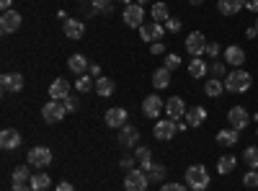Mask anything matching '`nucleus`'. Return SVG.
I'll list each match as a JSON object with an SVG mask.
<instances>
[{
    "instance_id": "1",
    "label": "nucleus",
    "mask_w": 258,
    "mask_h": 191,
    "mask_svg": "<svg viewBox=\"0 0 258 191\" xmlns=\"http://www.w3.org/2000/svg\"><path fill=\"white\" fill-rule=\"evenodd\" d=\"M250 86H253V75L245 70H232L225 75V91L230 93H245L250 91Z\"/></svg>"
},
{
    "instance_id": "2",
    "label": "nucleus",
    "mask_w": 258,
    "mask_h": 191,
    "mask_svg": "<svg viewBox=\"0 0 258 191\" xmlns=\"http://www.w3.org/2000/svg\"><path fill=\"white\" fill-rule=\"evenodd\" d=\"M209 171L204 165H191L188 171H186V186L194 188V191H204L209 186Z\"/></svg>"
},
{
    "instance_id": "3",
    "label": "nucleus",
    "mask_w": 258,
    "mask_h": 191,
    "mask_svg": "<svg viewBox=\"0 0 258 191\" xmlns=\"http://www.w3.org/2000/svg\"><path fill=\"white\" fill-rule=\"evenodd\" d=\"M147 186H150V176L142 171V168L126 171V178H124V188L126 191H147Z\"/></svg>"
},
{
    "instance_id": "4",
    "label": "nucleus",
    "mask_w": 258,
    "mask_h": 191,
    "mask_svg": "<svg viewBox=\"0 0 258 191\" xmlns=\"http://www.w3.org/2000/svg\"><path fill=\"white\" fill-rule=\"evenodd\" d=\"M121 18H124V24H126V26L140 29V26H145V8H142L140 3H129V6L124 8Z\"/></svg>"
},
{
    "instance_id": "5",
    "label": "nucleus",
    "mask_w": 258,
    "mask_h": 191,
    "mask_svg": "<svg viewBox=\"0 0 258 191\" xmlns=\"http://www.w3.org/2000/svg\"><path fill=\"white\" fill-rule=\"evenodd\" d=\"M207 44H209V41L204 39V34H202V31H191V34L186 36V52H188V54H194V57L207 54Z\"/></svg>"
},
{
    "instance_id": "6",
    "label": "nucleus",
    "mask_w": 258,
    "mask_h": 191,
    "mask_svg": "<svg viewBox=\"0 0 258 191\" xmlns=\"http://www.w3.org/2000/svg\"><path fill=\"white\" fill-rule=\"evenodd\" d=\"M250 114L243 109V106H232V109L227 111V121H230V126H232V130H238V132H243L245 130V126L250 124Z\"/></svg>"
},
{
    "instance_id": "7",
    "label": "nucleus",
    "mask_w": 258,
    "mask_h": 191,
    "mask_svg": "<svg viewBox=\"0 0 258 191\" xmlns=\"http://www.w3.org/2000/svg\"><path fill=\"white\" fill-rule=\"evenodd\" d=\"M64 114H68V109H64V103H62V101H49V103H44V109H41V116H44L47 124H57V121H62Z\"/></svg>"
},
{
    "instance_id": "8",
    "label": "nucleus",
    "mask_w": 258,
    "mask_h": 191,
    "mask_svg": "<svg viewBox=\"0 0 258 191\" xmlns=\"http://www.w3.org/2000/svg\"><path fill=\"white\" fill-rule=\"evenodd\" d=\"M52 163V150L49 147H31L29 150V165H34V168H47Z\"/></svg>"
},
{
    "instance_id": "9",
    "label": "nucleus",
    "mask_w": 258,
    "mask_h": 191,
    "mask_svg": "<svg viewBox=\"0 0 258 191\" xmlns=\"http://www.w3.org/2000/svg\"><path fill=\"white\" fill-rule=\"evenodd\" d=\"M176 132H178V124H176L173 119H160V121H155V130H153L155 140H173Z\"/></svg>"
},
{
    "instance_id": "10",
    "label": "nucleus",
    "mask_w": 258,
    "mask_h": 191,
    "mask_svg": "<svg viewBox=\"0 0 258 191\" xmlns=\"http://www.w3.org/2000/svg\"><path fill=\"white\" fill-rule=\"evenodd\" d=\"M0 86H3L6 93H21L24 91V75L21 73H6V75H0Z\"/></svg>"
},
{
    "instance_id": "11",
    "label": "nucleus",
    "mask_w": 258,
    "mask_h": 191,
    "mask_svg": "<svg viewBox=\"0 0 258 191\" xmlns=\"http://www.w3.org/2000/svg\"><path fill=\"white\" fill-rule=\"evenodd\" d=\"M18 29H21V13H16L13 8L3 11V16H0V31L3 34H16Z\"/></svg>"
},
{
    "instance_id": "12",
    "label": "nucleus",
    "mask_w": 258,
    "mask_h": 191,
    "mask_svg": "<svg viewBox=\"0 0 258 191\" xmlns=\"http://www.w3.org/2000/svg\"><path fill=\"white\" fill-rule=\"evenodd\" d=\"M186 103H183V98L181 96H173V98H168L165 101V114L173 119V121H181L183 116H186Z\"/></svg>"
},
{
    "instance_id": "13",
    "label": "nucleus",
    "mask_w": 258,
    "mask_h": 191,
    "mask_svg": "<svg viewBox=\"0 0 258 191\" xmlns=\"http://www.w3.org/2000/svg\"><path fill=\"white\" fill-rule=\"evenodd\" d=\"M163 109H165V103L160 101V96H147V98L142 101V114L150 116V119H158Z\"/></svg>"
},
{
    "instance_id": "14",
    "label": "nucleus",
    "mask_w": 258,
    "mask_h": 191,
    "mask_svg": "<svg viewBox=\"0 0 258 191\" xmlns=\"http://www.w3.org/2000/svg\"><path fill=\"white\" fill-rule=\"evenodd\" d=\"M163 34H165V26L163 24H145V26H140V39H145V41H160L163 39Z\"/></svg>"
},
{
    "instance_id": "15",
    "label": "nucleus",
    "mask_w": 258,
    "mask_h": 191,
    "mask_svg": "<svg viewBox=\"0 0 258 191\" xmlns=\"http://www.w3.org/2000/svg\"><path fill=\"white\" fill-rule=\"evenodd\" d=\"M62 31H64V36H70V39H83L85 24H83V21H78V18H64Z\"/></svg>"
},
{
    "instance_id": "16",
    "label": "nucleus",
    "mask_w": 258,
    "mask_h": 191,
    "mask_svg": "<svg viewBox=\"0 0 258 191\" xmlns=\"http://www.w3.org/2000/svg\"><path fill=\"white\" fill-rule=\"evenodd\" d=\"M49 96H52V101H64L70 96V83L64 80V78H57L52 86H49Z\"/></svg>"
},
{
    "instance_id": "17",
    "label": "nucleus",
    "mask_w": 258,
    "mask_h": 191,
    "mask_svg": "<svg viewBox=\"0 0 258 191\" xmlns=\"http://www.w3.org/2000/svg\"><path fill=\"white\" fill-rule=\"evenodd\" d=\"M126 109H109L106 111V124L111 126V130H121V126H126Z\"/></svg>"
},
{
    "instance_id": "18",
    "label": "nucleus",
    "mask_w": 258,
    "mask_h": 191,
    "mask_svg": "<svg viewBox=\"0 0 258 191\" xmlns=\"http://www.w3.org/2000/svg\"><path fill=\"white\" fill-rule=\"evenodd\" d=\"M225 62H227V65H235V68H243V62H245V52H243V47L230 44V47L225 49Z\"/></svg>"
},
{
    "instance_id": "19",
    "label": "nucleus",
    "mask_w": 258,
    "mask_h": 191,
    "mask_svg": "<svg viewBox=\"0 0 258 191\" xmlns=\"http://www.w3.org/2000/svg\"><path fill=\"white\" fill-rule=\"evenodd\" d=\"M68 68H70L73 75H85V73H88V68H91V62L85 59V54H70Z\"/></svg>"
},
{
    "instance_id": "20",
    "label": "nucleus",
    "mask_w": 258,
    "mask_h": 191,
    "mask_svg": "<svg viewBox=\"0 0 258 191\" xmlns=\"http://www.w3.org/2000/svg\"><path fill=\"white\" fill-rule=\"evenodd\" d=\"M21 145V135L16 132V130H3L0 132V147H3V150H16V147Z\"/></svg>"
},
{
    "instance_id": "21",
    "label": "nucleus",
    "mask_w": 258,
    "mask_h": 191,
    "mask_svg": "<svg viewBox=\"0 0 258 191\" xmlns=\"http://www.w3.org/2000/svg\"><path fill=\"white\" fill-rule=\"evenodd\" d=\"M137 140H140L137 126H132V124L121 126V132H119V145H124V147H132V145H137Z\"/></svg>"
},
{
    "instance_id": "22",
    "label": "nucleus",
    "mask_w": 258,
    "mask_h": 191,
    "mask_svg": "<svg viewBox=\"0 0 258 191\" xmlns=\"http://www.w3.org/2000/svg\"><path fill=\"white\" fill-rule=\"evenodd\" d=\"M207 121V109H202V106H194V109L186 111V124L188 126H202Z\"/></svg>"
},
{
    "instance_id": "23",
    "label": "nucleus",
    "mask_w": 258,
    "mask_h": 191,
    "mask_svg": "<svg viewBox=\"0 0 258 191\" xmlns=\"http://www.w3.org/2000/svg\"><path fill=\"white\" fill-rule=\"evenodd\" d=\"M217 8L222 16H232V13H240L245 8V0H220Z\"/></svg>"
},
{
    "instance_id": "24",
    "label": "nucleus",
    "mask_w": 258,
    "mask_h": 191,
    "mask_svg": "<svg viewBox=\"0 0 258 191\" xmlns=\"http://www.w3.org/2000/svg\"><path fill=\"white\" fill-rule=\"evenodd\" d=\"M135 158H137V163H140V168H142L145 173L150 171V168H153V150H150V147L140 145L137 153H135Z\"/></svg>"
},
{
    "instance_id": "25",
    "label": "nucleus",
    "mask_w": 258,
    "mask_h": 191,
    "mask_svg": "<svg viewBox=\"0 0 258 191\" xmlns=\"http://www.w3.org/2000/svg\"><path fill=\"white\" fill-rule=\"evenodd\" d=\"M170 75H173V73H170L168 68H158V70L153 73V86H155L158 91L168 88V86H170Z\"/></svg>"
},
{
    "instance_id": "26",
    "label": "nucleus",
    "mask_w": 258,
    "mask_h": 191,
    "mask_svg": "<svg viewBox=\"0 0 258 191\" xmlns=\"http://www.w3.org/2000/svg\"><path fill=\"white\" fill-rule=\"evenodd\" d=\"M114 88H116V83H114L111 78H103V75H101V78L96 80V93H98L101 98H109V96L114 93Z\"/></svg>"
},
{
    "instance_id": "27",
    "label": "nucleus",
    "mask_w": 258,
    "mask_h": 191,
    "mask_svg": "<svg viewBox=\"0 0 258 191\" xmlns=\"http://www.w3.org/2000/svg\"><path fill=\"white\" fill-rule=\"evenodd\" d=\"M222 91H225V83H222L220 78H209V80L204 83V93H207L209 98H220Z\"/></svg>"
},
{
    "instance_id": "28",
    "label": "nucleus",
    "mask_w": 258,
    "mask_h": 191,
    "mask_svg": "<svg viewBox=\"0 0 258 191\" xmlns=\"http://www.w3.org/2000/svg\"><path fill=\"white\" fill-rule=\"evenodd\" d=\"M238 130H232V126H230V130H220L217 132V142L220 145H225V147H232V145H238Z\"/></svg>"
},
{
    "instance_id": "29",
    "label": "nucleus",
    "mask_w": 258,
    "mask_h": 191,
    "mask_svg": "<svg viewBox=\"0 0 258 191\" xmlns=\"http://www.w3.org/2000/svg\"><path fill=\"white\" fill-rule=\"evenodd\" d=\"M150 16H153L155 24H165V21L170 18V8H168V3H155L153 11H150Z\"/></svg>"
},
{
    "instance_id": "30",
    "label": "nucleus",
    "mask_w": 258,
    "mask_h": 191,
    "mask_svg": "<svg viewBox=\"0 0 258 191\" xmlns=\"http://www.w3.org/2000/svg\"><path fill=\"white\" fill-rule=\"evenodd\" d=\"M188 73H191V78H202V75L209 73V65H207L202 57H194V59L188 62Z\"/></svg>"
},
{
    "instance_id": "31",
    "label": "nucleus",
    "mask_w": 258,
    "mask_h": 191,
    "mask_svg": "<svg viewBox=\"0 0 258 191\" xmlns=\"http://www.w3.org/2000/svg\"><path fill=\"white\" fill-rule=\"evenodd\" d=\"M235 165H238V158H235V155H222L217 160V171L225 176V173H232L235 171Z\"/></svg>"
},
{
    "instance_id": "32",
    "label": "nucleus",
    "mask_w": 258,
    "mask_h": 191,
    "mask_svg": "<svg viewBox=\"0 0 258 191\" xmlns=\"http://www.w3.org/2000/svg\"><path fill=\"white\" fill-rule=\"evenodd\" d=\"M49 183H52V178H49L47 173H36V176H31V188H34V191H47Z\"/></svg>"
},
{
    "instance_id": "33",
    "label": "nucleus",
    "mask_w": 258,
    "mask_h": 191,
    "mask_svg": "<svg viewBox=\"0 0 258 191\" xmlns=\"http://www.w3.org/2000/svg\"><path fill=\"white\" fill-rule=\"evenodd\" d=\"M243 163L250 168V171H255L258 168V147H245L243 150Z\"/></svg>"
},
{
    "instance_id": "34",
    "label": "nucleus",
    "mask_w": 258,
    "mask_h": 191,
    "mask_svg": "<svg viewBox=\"0 0 258 191\" xmlns=\"http://www.w3.org/2000/svg\"><path fill=\"white\" fill-rule=\"evenodd\" d=\"M75 88H78L80 93H88V91H96V80H93L91 75H80V78L75 80Z\"/></svg>"
},
{
    "instance_id": "35",
    "label": "nucleus",
    "mask_w": 258,
    "mask_h": 191,
    "mask_svg": "<svg viewBox=\"0 0 258 191\" xmlns=\"http://www.w3.org/2000/svg\"><path fill=\"white\" fill-rule=\"evenodd\" d=\"M13 183H31V173H29V165H18L13 171Z\"/></svg>"
},
{
    "instance_id": "36",
    "label": "nucleus",
    "mask_w": 258,
    "mask_h": 191,
    "mask_svg": "<svg viewBox=\"0 0 258 191\" xmlns=\"http://www.w3.org/2000/svg\"><path fill=\"white\" fill-rule=\"evenodd\" d=\"M147 176H150V183H160V181L165 178V168L158 165V163H153V168L147 171Z\"/></svg>"
},
{
    "instance_id": "37",
    "label": "nucleus",
    "mask_w": 258,
    "mask_h": 191,
    "mask_svg": "<svg viewBox=\"0 0 258 191\" xmlns=\"http://www.w3.org/2000/svg\"><path fill=\"white\" fill-rule=\"evenodd\" d=\"M93 11H101V13H111L114 11V0H91Z\"/></svg>"
},
{
    "instance_id": "38",
    "label": "nucleus",
    "mask_w": 258,
    "mask_h": 191,
    "mask_svg": "<svg viewBox=\"0 0 258 191\" xmlns=\"http://www.w3.org/2000/svg\"><path fill=\"white\" fill-rule=\"evenodd\" d=\"M163 68H168L170 73L178 70V68H181V57H178V54H165V65H163Z\"/></svg>"
},
{
    "instance_id": "39",
    "label": "nucleus",
    "mask_w": 258,
    "mask_h": 191,
    "mask_svg": "<svg viewBox=\"0 0 258 191\" xmlns=\"http://www.w3.org/2000/svg\"><path fill=\"white\" fill-rule=\"evenodd\" d=\"M243 186H245V188H258V173H255V171H248V173L243 176Z\"/></svg>"
},
{
    "instance_id": "40",
    "label": "nucleus",
    "mask_w": 258,
    "mask_h": 191,
    "mask_svg": "<svg viewBox=\"0 0 258 191\" xmlns=\"http://www.w3.org/2000/svg\"><path fill=\"white\" fill-rule=\"evenodd\" d=\"M209 70H212L214 75H217V78H220V75H227V73H225V62H220V59H214Z\"/></svg>"
},
{
    "instance_id": "41",
    "label": "nucleus",
    "mask_w": 258,
    "mask_h": 191,
    "mask_svg": "<svg viewBox=\"0 0 258 191\" xmlns=\"http://www.w3.org/2000/svg\"><path fill=\"white\" fill-rule=\"evenodd\" d=\"M207 54H209L212 59L220 57V44H217V41H209V44H207Z\"/></svg>"
},
{
    "instance_id": "42",
    "label": "nucleus",
    "mask_w": 258,
    "mask_h": 191,
    "mask_svg": "<svg viewBox=\"0 0 258 191\" xmlns=\"http://www.w3.org/2000/svg\"><path fill=\"white\" fill-rule=\"evenodd\" d=\"M62 103H64V109H68V111H78V98L75 96H68Z\"/></svg>"
},
{
    "instance_id": "43",
    "label": "nucleus",
    "mask_w": 258,
    "mask_h": 191,
    "mask_svg": "<svg viewBox=\"0 0 258 191\" xmlns=\"http://www.w3.org/2000/svg\"><path fill=\"white\" fill-rule=\"evenodd\" d=\"M160 191H188L186 186H181V183H163L160 186Z\"/></svg>"
},
{
    "instance_id": "44",
    "label": "nucleus",
    "mask_w": 258,
    "mask_h": 191,
    "mask_svg": "<svg viewBox=\"0 0 258 191\" xmlns=\"http://www.w3.org/2000/svg\"><path fill=\"white\" fill-rule=\"evenodd\" d=\"M165 29H168V31H178V29H181V21H178V18H168V21H165Z\"/></svg>"
},
{
    "instance_id": "45",
    "label": "nucleus",
    "mask_w": 258,
    "mask_h": 191,
    "mask_svg": "<svg viewBox=\"0 0 258 191\" xmlns=\"http://www.w3.org/2000/svg\"><path fill=\"white\" fill-rule=\"evenodd\" d=\"M135 160H137V158H121L119 165L124 168V171H132V168H135Z\"/></svg>"
},
{
    "instance_id": "46",
    "label": "nucleus",
    "mask_w": 258,
    "mask_h": 191,
    "mask_svg": "<svg viewBox=\"0 0 258 191\" xmlns=\"http://www.w3.org/2000/svg\"><path fill=\"white\" fill-rule=\"evenodd\" d=\"M150 52H153V54H165V47H163V41H153V47H150Z\"/></svg>"
},
{
    "instance_id": "47",
    "label": "nucleus",
    "mask_w": 258,
    "mask_h": 191,
    "mask_svg": "<svg viewBox=\"0 0 258 191\" xmlns=\"http://www.w3.org/2000/svg\"><path fill=\"white\" fill-rule=\"evenodd\" d=\"M54 191H78V188H75L70 181H62V183H57V188H54Z\"/></svg>"
},
{
    "instance_id": "48",
    "label": "nucleus",
    "mask_w": 258,
    "mask_h": 191,
    "mask_svg": "<svg viewBox=\"0 0 258 191\" xmlns=\"http://www.w3.org/2000/svg\"><path fill=\"white\" fill-rule=\"evenodd\" d=\"M88 75H91V78H96V80H98V78H101V68H98V65H96V62H93V65H91V68H88Z\"/></svg>"
},
{
    "instance_id": "49",
    "label": "nucleus",
    "mask_w": 258,
    "mask_h": 191,
    "mask_svg": "<svg viewBox=\"0 0 258 191\" xmlns=\"http://www.w3.org/2000/svg\"><path fill=\"white\" fill-rule=\"evenodd\" d=\"M13 191H34L31 183H13Z\"/></svg>"
},
{
    "instance_id": "50",
    "label": "nucleus",
    "mask_w": 258,
    "mask_h": 191,
    "mask_svg": "<svg viewBox=\"0 0 258 191\" xmlns=\"http://www.w3.org/2000/svg\"><path fill=\"white\" fill-rule=\"evenodd\" d=\"M245 8L255 13V11H258V0H245Z\"/></svg>"
},
{
    "instance_id": "51",
    "label": "nucleus",
    "mask_w": 258,
    "mask_h": 191,
    "mask_svg": "<svg viewBox=\"0 0 258 191\" xmlns=\"http://www.w3.org/2000/svg\"><path fill=\"white\" fill-rule=\"evenodd\" d=\"M245 36H248V39H255V36H258V29H255V26H250V29L245 31Z\"/></svg>"
},
{
    "instance_id": "52",
    "label": "nucleus",
    "mask_w": 258,
    "mask_h": 191,
    "mask_svg": "<svg viewBox=\"0 0 258 191\" xmlns=\"http://www.w3.org/2000/svg\"><path fill=\"white\" fill-rule=\"evenodd\" d=\"M11 3H13V0H0V8H3V11H11Z\"/></svg>"
},
{
    "instance_id": "53",
    "label": "nucleus",
    "mask_w": 258,
    "mask_h": 191,
    "mask_svg": "<svg viewBox=\"0 0 258 191\" xmlns=\"http://www.w3.org/2000/svg\"><path fill=\"white\" fill-rule=\"evenodd\" d=\"M188 3H191V6H202V3H204V0H188Z\"/></svg>"
},
{
    "instance_id": "54",
    "label": "nucleus",
    "mask_w": 258,
    "mask_h": 191,
    "mask_svg": "<svg viewBox=\"0 0 258 191\" xmlns=\"http://www.w3.org/2000/svg\"><path fill=\"white\" fill-rule=\"evenodd\" d=\"M119 3H124V6H129V3H135V0H119Z\"/></svg>"
},
{
    "instance_id": "55",
    "label": "nucleus",
    "mask_w": 258,
    "mask_h": 191,
    "mask_svg": "<svg viewBox=\"0 0 258 191\" xmlns=\"http://www.w3.org/2000/svg\"><path fill=\"white\" fill-rule=\"evenodd\" d=\"M135 3H140V6H142V3H147V0H135Z\"/></svg>"
},
{
    "instance_id": "56",
    "label": "nucleus",
    "mask_w": 258,
    "mask_h": 191,
    "mask_svg": "<svg viewBox=\"0 0 258 191\" xmlns=\"http://www.w3.org/2000/svg\"><path fill=\"white\" fill-rule=\"evenodd\" d=\"M255 29H258V21H255Z\"/></svg>"
},
{
    "instance_id": "57",
    "label": "nucleus",
    "mask_w": 258,
    "mask_h": 191,
    "mask_svg": "<svg viewBox=\"0 0 258 191\" xmlns=\"http://www.w3.org/2000/svg\"><path fill=\"white\" fill-rule=\"evenodd\" d=\"M255 135H258V130H255Z\"/></svg>"
}]
</instances>
